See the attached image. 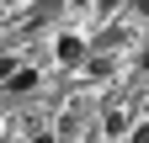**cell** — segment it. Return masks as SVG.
I'll return each mask as SVG.
<instances>
[{"instance_id": "cell-2", "label": "cell", "mask_w": 149, "mask_h": 143, "mask_svg": "<svg viewBox=\"0 0 149 143\" xmlns=\"http://www.w3.org/2000/svg\"><path fill=\"white\" fill-rule=\"evenodd\" d=\"M32 85H37L32 69H16V74H11V90H32Z\"/></svg>"}, {"instance_id": "cell-1", "label": "cell", "mask_w": 149, "mask_h": 143, "mask_svg": "<svg viewBox=\"0 0 149 143\" xmlns=\"http://www.w3.org/2000/svg\"><path fill=\"white\" fill-rule=\"evenodd\" d=\"M59 58H64V64H80V58H85V43H80V37H59Z\"/></svg>"}, {"instance_id": "cell-5", "label": "cell", "mask_w": 149, "mask_h": 143, "mask_svg": "<svg viewBox=\"0 0 149 143\" xmlns=\"http://www.w3.org/2000/svg\"><path fill=\"white\" fill-rule=\"evenodd\" d=\"M133 11H144V16H149V0H133Z\"/></svg>"}, {"instance_id": "cell-3", "label": "cell", "mask_w": 149, "mask_h": 143, "mask_svg": "<svg viewBox=\"0 0 149 143\" xmlns=\"http://www.w3.org/2000/svg\"><path fill=\"white\" fill-rule=\"evenodd\" d=\"M128 143H149V122H144V127H133V138H128Z\"/></svg>"}, {"instance_id": "cell-6", "label": "cell", "mask_w": 149, "mask_h": 143, "mask_svg": "<svg viewBox=\"0 0 149 143\" xmlns=\"http://www.w3.org/2000/svg\"><path fill=\"white\" fill-rule=\"evenodd\" d=\"M144 69H149V48H144Z\"/></svg>"}, {"instance_id": "cell-4", "label": "cell", "mask_w": 149, "mask_h": 143, "mask_svg": "<svg viewBox=\"0 0 149 143\" xmlns=\"http://www.w3.org/2000/svg\"><path fill=\"white\" fill-rule=\"evenodd\" d=\"M6 74H16V69H11V58H0V80H6Z\"/></svg>"}]
</instances>
